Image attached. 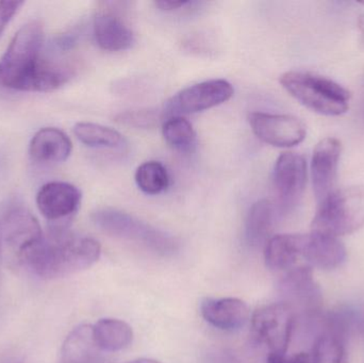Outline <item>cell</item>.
Segmentation results:
<instances>
[{
  "instance_id": "obj_1",
  "label": "cell",
  "mask_w": 364,
  "mask_h": 363,
  "mask_svg": "<svg viewBox=\"0 0 364 363\" xmlns=\"http://www.w3.org/2000/svg\"><path fill=\"white\" fill-rule=\"evenodd\" d=\"M44 29L38 21L25 23L0 58V87L21 92H53L70 78L68 68L43 55Z\"/></svg>"
},
{
  "instance_id": "obj_2",
  "label": "cell",
  "mask_w": 364,
  "mask_h": 363,
  "mask_svg": "<svg viewBox=\"0 0 364 363\" xmlns=\"http://www.w3.org/2000/svg\"><path fill=\"white\" fill-rule=\"evenodd\" d=\"M100 253L102 247L95 239L75 234L68 226L51 225L19 266L41 278H62L87 270L100 259Z\"/></svg>"
},
{
  "instance_id": "obj_3",
  "label": "cell",
  "mask_w": 364,
  "mask_h": 363,
  "mask_svg": "<svg viewBox=\"0 0 364 363\" xmlns=\"http://www.w3.org/2000/svg\"><path fill=\"white\" fill-rule=\"evenodd\" d=\"M280 85L306 108L326 117H339L350 109L352 94L339 83L312 72L290 70Z\"/></svg>"
},
{
  "instance_id": "obj_4",
  "label": "cell",
  "mask_w": 364,
  "mask_h": 363,
  "mask_svg": "<svg viewBox=\"0 0 364 363\" xmlns=\"http://www.w3.org/2000/svg\"><path fill=\"white\" fill-rule=\"evenodd\" d=\"M91 219L102 232L142 245L158 255L170 256L178 251L176 238L123 211L98 209Z\"/></svg>"
},
{
  "instance_id": "obj_5",
  "label": "cell",
  "mask_w": 364,
  "mask_h": 363,
  "mask_svg": "<svg viewBox=\"0 0 364 363\" xmlns=\"http://www.w3.org/2000/svg\"><path fill=\"white\" fill-rule=\"evenodd\" d=\"M364 223V189L335 190L318 205L312 221V232L338 237L350 234Z\"/></svg>"
},
{
  "instance_id": "obj_6",
  "label": "cell",
  "mask_w": 364,
  "mask_h": 363,
  "mask_svg": "<svg viewBox=\"0 0 364 363\" xmlns=\"http://www.w3.org/2000/svg\"><path fill=\"white\" fill-rule=\"evenodd\" d=\"M44 234L36 217L21 200H8L0 211V239L15 264L42 240Z\"/></svg>"
},
{
  "instance_id": "obj_7",
  "label": "cell",
  "mask_w": 364,
  "mask_h": 363,
  "mask_svg": "<svg viewBox=\"0 0 364 363\" xmlns=\"http://www.w3.org/2000/svg\"><path fill=\"white\" fill-rule=\"evenodd\" d=\"M294 327V313L284 304L262 307L252 318V335L269 354H286Z\"/></svg>"
},
{
  "instance_id": "obj_8",
  "label": "cell",
  "mask_w": 364,
  "mask_h": 363,
  "mask_svg": "<svg viewBox=\"0 0 364 363\" xmlns=\"http://www.w3.org/2000/svg\"><path fill=\"white\" fill-rule=\"evenodd\" d=\"M233 93L232 85L224 79L203 81L175 94L166 102L164 114L173 117L203 112L228 102Z\"/></svg>"
},
{
  "instance_id": "obj_9",
  "label": "cell",
  "mask_w": 364,
  "mask_h": 363,
  "mask_svg": "<svg viewBox=\"0 0 364 363\" xmlns=\"http://www.w3.org/2000/svg\"><path fill=\"white\" fill-rule=\"evenodd\" d=\"M307 175V161L303 156L289 151L278 157L273 180L280 215L291 212L299 205L305 191Z\"/></svg>"
},
{
  "instance_id": "obj_10",
  "label": "cell",
  "mask_w": 364,
  "mask_h": 363,
  "mask_svg": "<svg viewBox=\"0 0 364 363\" xmlns=\"http://www.w3.org/2000/svg\"><path fill=\"white\" fill-rule=\"evenodd\" d=\"M248 121L257 138L274 147L296 146L307 136L305 123L293 115L252 112Z\"/></svg>"
},
{
  "instance_id": "obj_11",
  "label": "cell",
  "mask_w": 364,
  "mask_h": 363,
  "mask_svg": "<svg viewBox=\"0 0 364 363\" xmlns=\"http://www.w3.org/2000/svg\"><path fill=\"white\" fill-rule=\"evenodd\" d=\"M81 192L72 183L51 181L38 190L36 206L51 225L68 226L81 204Z\"/></svg>"
},
{
  "instance_id": "obj_12",
  "label": "cell",
  "mask_w": 364,
  "mask_h": 363,
  "mask_svg": "<svg viewBox=\"0 0 364 363\" xmlns=\"http://www.w3.org/2000/svg\"><path fill=\"white\" fill-rule=\"evenodd\" d=\"M280 292L286 300L284 304L288 305L293 313L294 309H299L307 315H316L322 304V293L314 281L310 266L289 271L280 283Z\"/></svg>"
},
{
  "instance_id": "obj_13",
  "label": "cell",
  "mask_w": 364,
  "mask_h": 363,
  "mask_svg": "<svg viewBox=\"0 0 364 363\" xmlns=\"http://www.w3.org/2000/svg\"><path fill=\"white\" fill-rule=\"evenodd\" d=\"M342 145L338 139L325 138L316 144L311 160L314 191L318 202H322L335 191Z\"/></svg>"
},
{
  "instance_id": "obj_14",
  "label": "cell",
  "mask_w": 364,
  "mask_h": 363,
  "mask_svg": "<svg viewBox=\"0 0 364 363\" xmlns=\"http://www.w3.org/2000/svg\"><path fill=\"white\" fill-rule=\"evenodd\" d=\"M203 319L218 330L235 332L245 325L250 318L247 305L239 298H207L201 303Z\"/></svg>"
},
{
  "instance_id": "obj_15",
  "label": "cell",
  "mask_w": 364,
  "mask_h": 363,
  "mask_svg": "<svg viewBox=\"0 0 364 363\" xmlns=\"http://www.w3.org/2000/svg\"><path fill=\"white\" fill-rule=\"evenodd\" d=\"M93 33L98 46L107 51L127 50L134 43V34L129 26L108 10L96 13Z\"/></svg>"
},
{
  "instance_id": "obj_16",
  "label": "cell",
  "mask_w": 364,
  "mask_h": 363,
  "mask_svg": "<svg viewBox=\"0 0 364 363\" xmlns=\"http://www.w3.org/2000/svg\"><path fill=\"white\" fill-rule=\"evenodd\" d=\"M346 259V247L338 238L314 232L306 234L303 260L310 266L333 270L341 266Z\"/></svg>"
},
{
  "instance_id": "obj_17",
  "label": "cell",
  "mask_w": 364,
  "mask_h": 363,
  "mask_svg": "<svg viewBox=\"0 0 364 363\" xmlns=\"http://www.w3.org/2000/svg\"><path fill=\"white\" fill-rule=\"evenodd\" d=\"M72 149L70 139L62 130L53 127L38 130L29 145L30 157L43 164L65 161L70 157Z\"/></svg>"
},
{
  "instance_id": "obj_18",
  "label": "cell",
  "mask_w": 364,
  "mask_h": 363,
  "mask_svg": "<svg viewBox=\"0 0 364 363\" xmlns=\"http://www.w3.org/2000/svg\"><path fill=\"white\" fill-rule=\"evenodd\" d=\"M306 234H277L265 244L264 257L271 270H292L303 259Z\"/></svg>"
},
{
  "instance_id": "obj_19",
  "label": "cell",
  "mask_w": 364,
  "mask_h": 363,
  "mask_svg": "<svg viewBox=\"0 0 364 363\" xmlns=\"http://www.w3.org/2000/svg\"><path fill=\"white\" fill-rule=\"evenodd\" d=\"M102 353L94 338L93 326L83 324L66 337L60 363H106Z\"/></svg>"
},
{
  "instance_id": "obj_20",
  "label": "cell",
  "mask_w": 364,
  "mask_h": 363,
  "mask_svg": "<svg viewBox=\"0 0 364 363\" xmlns=\"http://www.w3.org/2000/svg\"><path fill=\"white\" fill-rule=\"evenodd\" d=\"M278 217L279 211L273 202L267 200L255 202L246 217L245 238L248 244L254 247L267 244Z\"/></svg>"
},
{
  "instance_id": "obj_21",
  "label": "cell",
  "mask_w": 364,
  "mask_h": 363,
  "mask_svg": "<svg viewBox=\"0 0 364 363\" xmlns=\"http://www.w3.org/2000/svg\"><path fill=\"white\" fill-rule=\"evenodd\" d=\"M94 338L102 352H119L126 349L134 338V332L126 322L102 319L93 326Z\"/></svg>"
},
{
  "instance_id": "obj_22",
  "label": "cell",
  "mask_w": 364,
  "mask_h": 363,
  "mask_svg": "<svg viewBox=\"0 0 364 363\" xmlns=\"http://www.w3.org/2000/svg\"><path fill=\"white\" fill-rule=\"evenodd\" d=\"M74 134L81 143L94 148L123 149L127 145L123 134L100 124L77 123L74 126Z\"/></svg>"
},
{
  "instance_id": "obj_23",
  "label": "cell",
  "mask_w": 364,
  "mask_h": 363,
  "mask_svg": "<svg viewBox=\"0 0 364 363\" xmlns=\"http://www.w3.org/2000/svg\"><path fill=\"white\" fill-rule=\"evenodd\" d=\"M162 134L166 142L181 153H190L196 146V132L192 124L184 117H170L164 124Z\"/></svg>"
},
{
  "instance_id": "obj_24",
  "label": "cell",
  "mask_w": 364,
  "mask_h": 363,
  "mask_svg": "<svg viewBox=\"0 0 364 363\" xmlns=\"http://www.w3.org/2000/svg\"><path fill=\"white\" fill-rule=\"evenodd\" d=\"M134 178L139 189L149 195L162 193L170 185L168 170L161 162L147 161L141 164Z\"/></svg>"
},
{
  "instance_id": "obj_25",
  "label": "cell",
  "mask_w": 364,
  "mask_h": 363,
  "mask_svg": "<svg viewBox=\"0 0 364 363\" xmlns=\"http://www.w3.org/2000/svg\"><path fill=\"white\" fill-rule=\"evenodd\" d=\"M311 356L314 363H348L344 340L333 335L321 336Z\"/></svg>"
},
{
  "instance_id": "obj_26",
  "label": "cell",
  "mask_w": 364,
  "mask_h": 363,
  "mask_svg": "<svg viewBox=\"0 0 364 363\" xmlns=\"http://www.w3.org/2000/svg\"><path fill=\"white\" fill-rule=\"evenodd\" d=\"M160 114L157 110L141 109L119 113L117 117V123L136 128H151L157 125Z\"/></svg>"
},
{
  "instance_id": "obj_27",
  "label": "cell",
  "mask_w": 364,
  "mask_h": 363,
  "mask_svg": "<svg viewBox=\"0 0 364 363\" xmlns=\"http://www.w3.org/2000/svg\"><path fill=\"white\" fill-rule=\"evenodd\" d=\"M23 4V1H0V36Z\"/></svg>"
},
{
  "instance_id": "obj_28",
  "label": "cell",
  "mask_w": 364,
  "mask_h": 363,
  "mask_svg": "<svg viewBox=\"0 0 364 363\" xmlns=\"http://www.w3.org/2000/svg\"><path fill=\"white\" fill-rule=\"evenodd\" d=\"M267 363H314L312 356L307 353H299L292 356H287L286 354L277 355L269 354L267 358Z\"/></svg>"
},
{
  "instance_id": "obj_29",
  "label": "cell",
  "mask_w": 364,
  "mask_h": 363,
  "mask_svg": "<svg viewBox=\"0 0 364 363\" xmlns=\"http://www.w3.org/2000/svg\"><path fill=\"white\" fill-rule=\"evenodd\" d=\"M195 2L193 1H174V0H161V1H156V6L162 11L166 12H172V11L181 10L188 6H192Z\"/></svg>"
},
{
  "instance_id": "obj_30",
  "label": "cell",
  "mask_w": 364,
  "mask_h": 363,
  "mask_svg": "<svg viewBox=\"0 0 364 363\" xmlns=\"http://www.w3.org/2000/svg\"><path fill=\"white\" fill-rule=\"evenodd\" d=\"M128 363H162L155 359H149V358H141V359L134 360Z\"/></svg>"
},
{
  "instance_id": "obj_31",
  "label": "cell",
  "mask_w": 364,
  "mask_h": 363,
  "mask_svg": "<svg viewBox=\"0 0 364 363\" xmlns=\"http://www.w3.org/2000/svg\"><path fill=\"white\" fill-rule=\"evenodd\" d=\"M1 261H2V244L0 239V286H1Z\"/></svg>"
},
{
  "instance_id": "obj_32",
  "label": "cell",
  "mask_w": 364,
  "mask_h": 363,
  "mask_svg": "<svg viewBox=\"0 0 364 363\" xmlns=\"http://www.w3.org/2000/svg\"><path fill=\"white\" fill-rule=\"evenodd\" d=\"M17 363H21V362H17Z\"/></svg>"
}]
</instances>
